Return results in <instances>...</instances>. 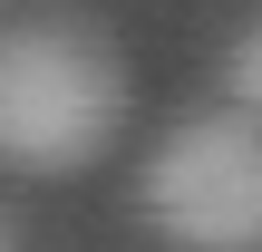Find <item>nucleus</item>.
<instances>
[{"instance_id": "1", "label": "nucleus", "mask_w": 262, "mask_h": 252, "mask_svg": "<svg viewBox=\"0 0 262 252\" xmlns=\"http://www.w3.org/2000/svg\"><path fill=\"white\" fill-rule=\"evenodd\" d=\"M126 126V68L88 19H19L0 29V165L10 175H78Z\"/></svg>"}, {"instance_id": "2", "label": "nucleus", "mask_w": 262, "mask_h": 252, "mask_svg": "<svg viewBox=\"0 0 262 252\" xmlns=\"http://www.w3.org/2000/svg\"><path fill=\"white\" fill-rule=\"evenodd\" d=\"M136 204L175 252H262V117L243 107L185 117L146 155Z\"/></svg>"}, {"instance_id": "4", "label": "nucleus", "mask_w": 262, "mask_h": 252, "mask_svg": "<svg viewBox=\"0 0 262 252\" xmlns=\"http://www.w3.org/2000/svg\"><path fill=\"white\" fill-rule=\"evenodd\" d=\"M0 252H19V223H10V214H0Z\"/></svg>"}, {"instance_id": "3", "label": "nucleus", "mask_w": 262, "mask_h": 252, "mask_svg": "<svg viewBox=\"0 0 262 252\" xmlns=\"http://www.w3.org/2000/svg\"><path fill=\"white\" fill-rule=\"evenodd\" d=\"M224 97H233L243 117H262V19L233 39V49H224Z\"/></svg>"}]
</instances>
